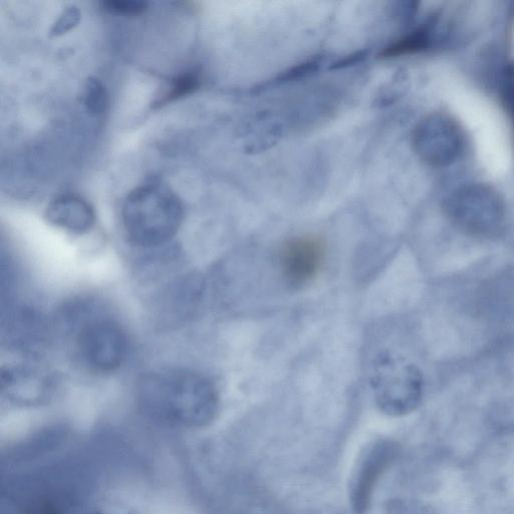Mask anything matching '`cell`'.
Instances as JSON below:
<instances>
[{"instance_id":"6da1fadb","label":"cell","mask_w":514,"mask_h":514,"mask_svg":"<svg viewBox=\"0 0 514 514\" xmlns=\"http://www.w3.org/2000/svg\"><path fill=\"white\" fill-rule=\"evenodd\" d=\"M140 386L150 405L183 425L203 427L217 415L218 392L201 374L185 370L161 372L146 377Z\"/></svg>"},{"instance_id":"7a4b0ae2","label":"cell","mask_w":514,"mask_h":514,"mask_svg":"<svg viewBox=\"0 0 514 514\" xmlns=\"http://www.w3.org/2000/svg\"><path fill=\"white\" fill-rule=\"evenodd\" d=\"M183 215L178 195L159 182L135 188L123 206L126 233L132 242L143 247H156L173 238Z\"/></svg>"},{"instance_id":"3957f363","label":"cell","mask_w":514,"mask_h":514,"mask_svg":"<svg viewBox=\"0 0 514 514\" xmlns=\"http://www.w3.org/2000/svg\"><path fill=\"white\" fill-rule=\"evenodd\" d=\"M371 385L379 409L386 415L402 417L415 411L422 400L420 370L390 351L377 355L372 367Z\"/></svg>"},{"instance_id":"277c9868","label":"cell","mask_w":514,"mask_h":514,"mask_svg":"<svg viewBox=\"0 0 514 514\" xmlns=\"http://www.w3.org/2000/svg\"><path fill=\"white\" fill-rule=\"evenodd\" d=\"M444 209L450 220L463 231L477 236L495 234L505 220V204L493 188L471 184L454 191Z\"/></svg>"},{"instance_id":"5b68a950","label":"cell","mask_w":514,"mask_h":514,"mask_svg":"<svg viewBox=\"0 0 514 514\" xmlns=\"http://www.w3.org/2000/svg\"><path fill=\"white\" fill-rule=\"evenodd\" d=\"M413 147L419 159L431 167H446L463 150V133L450 116L435 113L424 117L413 132Z\"/></svg>"},{"instance_id":"8992f818","label":"cell","mask_w":514,"mask_h":514,"mask_svg":"<svg viewBox=\"0 0 514 514\" xmlns=\"http://www.w3.org/2000/svg\"><path fill=\"white\" fill-rule=\"evenodd\" d=\"M78 347L81 357L91 369L109 373L118 369L125 361L128 341L118 324L99 319L82 328Z\"/></svg>"},{"instance_id":"52a82bcc","label":"cell","mask_w":514,"mask_h":514,"mask_svg":"<svg viewBox=\"0 0 514 514\" xmlns=\"http://www.w3.org/2000/svg\"><path fill=\"white\" fill-rule=\"evenodd\" d=\"M324 260L325 243L315 235L290 239L280 254L282 273L293 287H303L313 281L322 269Z\"/></svg>"},{"instance_id":"ba28073f","label":"cell","mask_w":514,"mask_h":514,"mask_svg":"<svg viewBox=\"0 0 514 514\" xmlns=\"http://www.w3.org/2000/svg\"><path fill=\"white\" fill-rule=\"evenodd\" d=\"M397 455V444L386 440L376 442L366 451L351 486L354 514H367L377 482Z\"/></svg>"},{"instance_id":"9c48e42d","label":"cell","mask_w":514,"mask_h":514,"mask_svg":"<svg viewBox=\"0 0 514 514\" xmlns=\"http://www.w3.org/2000/svg\"><path fill=\"white\" fill-rule=\"evenodd\" d=\"M53 378L34 365L4 367L0 374V386L4 396L23 407L38 406L46 402L53 392Z\"/></svg>"},{"instance_id":"30bf717a","label":"cell","mask_w":514,"mask_h":514,"mask_svg":"<svg viewBox=\"0 0 514 514\" xmlns=\"http://www.w3.org/2000/svg\"><path fill=\"white\" fill-rule=\"evenodd\" d=\"M46 219L53 225L71 233L84 234L95 225L96 214L92 205L77 195H62L47 207Z\"/></svg>"},{"instance_id":"8fae6325","label":"cell","mask_w":514,"mask_h":514,"mask_svg":"<svg viewBox=\"0 0 514 514\" xmlns=\"http://www.w3.org/2000/svg\"><path fill=\"white\" fill-rule=\"evenodd\" d=\"M437 24L438 21L433 18L422 27L385 47L383 51L380 52L379 58L382 60H390L427 50L433 40Z\"/></svg>"},{"instance_id":"7c38bea8","label":"cell","mask_w":514,"mask_h":514,"mask_svg":"<svg viewBox=\"0 0 514 514\" xmlns=\"http://www.w3.org/2000/svg\"><path fill=\"white\" fill-rule=\"evenodd\" d=\"M201 73L197 69L185 70L172 78L152 103L153 109H159L175 101L181 100L201 86Z\"/></svg>"},{"instance_id":"4fadbf2b","label":"cell","mask_w":514,"mask_h":514,"mask_svg":"<svg viewBox=\"0 0 514 514\" xmlns=\"http://www.w3.org/2000/svg\"><path fill=\"white\" fill-rule=\"evenodd\" d=\"M81 101L90 115L94 117L104 115L109 108V94L106 86L97 78H89L83 86Z\"/></svg>"},{"instance_id":"5bb4252c","label":"cell","mask_w":514,"mask_h":514,"mask_svg":"<svg viewBox=\"0 0 514 514\" xmlns=\"http://www.w3.org/2000/svg\"><path fill=\"white\" fill-rule=\"evenodd\" d=\"M102 9L111 16L137 18L148 12L149 4L141 0H109L102 3Z\"/></svg>"},{"instance_id":"9a60e30c","label":"cell","mask_w":514,"mask_h":514,"mask_svg":"<svg viewBox=\"0 0 514 514\" xmlns=\"http://www.w3.org/2000/svg\"><path fill=\"white\" fill-rule=\"evenodd\" d=\"M323 61L324 59L321 56L313 57L281 73L275 82L277 84H286L310 77L320 70Z\"/></svg>"},{"instance_id":"2e32d148","label":"cell","mask_w":514,"mask_h":514,"mask_svg":"<svg viewBox=\"0 0 514 514\" xmlns=\"http://www.w3.org/2000/svg\"><path fill=\"white\" fill-rule=\"evenodd\" d=\"M82 18L80 9L76 6L67 7L60 15L50 31L51 37H61L75 29Z\"/></svg>"},{"instance_id":"e0dca14e","label":"cell","mask_w":514,"mask_h":514,"mask_svg":"<svg viewBox=\"0 0 514 514\" xmlns=\"http://www.w3.org/2000/svg\"><path fill=\"white\" fill-rule=\"evenodd\" d=\"M369 56L368 50H360L339 59L330 66L331 71L345 70L363 63Z\"/></svg>"},{"instance_id":"ac0fdd59","label":"cell","mask_w":514,"mask_h":514,"mask_svg":"<svg viewBox=\"0 0 514 514\" xmlns=\"http://www.w3.org/2000/svg\"><path fill=\"white\" fill-rule=\"evenodd\" d=\"M504 97L506 105L514 120V72L507 71L504 84Z\"/></svg>"},{"instance_id":"d6986e66","label":"cell","mask_w":514,"mask_h":514,"mask_svg":"<svg viewBox=\"0 0 514 514\" xmlns=\"http://www.w3.org/2000/svg\"><path fill=\"white\" fill-rule=\"evenodd\" d=\"M30 514H62L59 509L50 502H41L33 508Z\"/></svg>"}]
</instances>
